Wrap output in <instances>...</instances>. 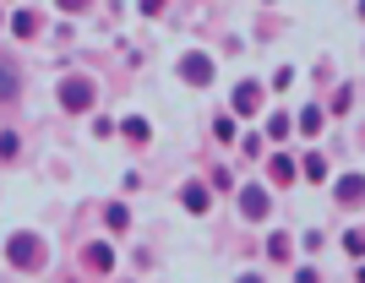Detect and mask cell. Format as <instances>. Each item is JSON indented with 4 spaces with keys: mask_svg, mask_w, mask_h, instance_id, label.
<instances>
[{
    "mask_svg": "<svg viewBox=\"0 0 365 283\" xmlns=\"http://www.w3.org/2000/svg\"><path fill=\"white\" fill-rule=\"evenodd\" d=\"M5 256H11L16 267H27V273H38V267H44V240H38V234H11V245H5Z\"/></svg>",
    "mask_w": 365,
    "mask_h": 283,
    "instance_id": "6da1fadb",
    "label": "cell"
},
{
    "mask_svg": "<svg viewBox=\"0 0 365 283\" xmlns=\"http://www.w3.org/2000/svg\"><path fill=\"white\" fill-rule=\"evenodd\" d=\"M60 104H66L71 115L93 109V82H87V76H66V82H60Z\"/></svg>",
    "mask_w": 365,
    "mask_h": 283,
    "instance_id": "7a4b0ae2",
    "label": "cell"
},
{
    "mask_svg": "<svg viewBox=\"0 0 365 283\" xmlns=\"http://www.w3.org/2000/svg\"><path fill=\"white\" fill-rule=\"evenodd\" d=\"M180 76H186V82H197V87H202V82H213V55H186V60H180Z\"/></svg>",
    "mask_w": 365,
    "mask_h": 283,
    "instance_id": "3957f363",
    "label": "cell"
},
{
    "mask_svg": "<svg viewBox=\"0 0 365 283\" xmlns=\"http://www.w3.org/2000/svg\"><path fill=\"white\" fill-rule=\"evenodd\" d=\"M256 104H262V87H256V82H240V87H234V109H240V115H251Z\"/></svg>",
    "mask_w": 365,
    "mask_h": 283,
    "instance_id": "277c9868",
    "label": "cell"
},
{
    "mask_svg": "<svg viewBox=\"0 0 365 283\" xmlns=\"http://www.w3.org/2000/svg\"><path fill=\"white\" fill-rule=\"evenodd\" d=\"M87 267L109 273V267H115V251H109V245H87Z\"/></svg>",
    "mask_w": 365,
    "mask_h": 283,
    "instance_id": "5b68a950",
    "label": "cell"
},
{
    "mask_svg": "<svg viewBox=\"0 0 365 283\" xmlns=\"http://www.w3.org/2000/svg\"><path fill=\"white\" fill-rule=\"evenodd\" d=\"M186 207H191V212H208V207H213L208 185H186Z\"/></svg>",
    "mask_w": 365,
    "mask_h": 283,
    "instance_id": "8992f818",
    "label": "cell"
},
{
    "mask_svg": "<svg viewBox=\"0 0 365 283\" xmlns=\"http://www.w3.org/2000/svg\"><path fill=\"white\" fill-rule=\"evenodd\" d=\"M240 207H245V218H262V212H267V191H245Z\"/></svg>",
    "mask_w": 365,
    "mask_h": 283,
    "instance_id": "52a82bcc",
    "label": "cell"
},
{
    "mask_svg": "<svg viewBox=\"0 0 365 283\" xmlns=\"http://www.w3.org/2000/svg\"><path fill=\"white\" fill-rule=\"evenodd\" d=\"M11 98H16V71L0 60V104H11Z\"/></svg>",
    "mask_w": 365,
    "mask_h": 283,
    "instance_id": "ba28073f",
    "label": "cell"
},
{
    "mask_svg": "<svg viewBox=\"0 0 365 283\" xmlns=\"http://www.w3.org/2000/svg\"><path fill=\"white\" fill-rule=\"evenodd\" d=\"M11 27H16V33H22V38H33V33H38V16H33V11H22V16H16V22H11Z\"/></svg>",
    "mask_w": 365,
    "mask_h": 283,
    "instance_id": "9c48e42d",
    "label": "cell"
},
{
    "mask_svg": "<svg viewBox=\"0 0 365 283\" xmlns=\"http://www.w3.org/2000/svg\"><path fill=\"white\" fill-rule=\"evenodd\" d=\"M273 180H278V185H289V180H294V163H289V158H273Z\"/></svg>",
    "mask_w": 365,
    "mask_h": 283,
    "instance_id": "30bf717a",
    "label": "cell"
},
{
    "mask_svg": "<svg viewBox=\"0 0 365 283\" xmlns=\"http://www.w3.org/2000/svg\"><path fill=\"white\" fill-rule=\"evenodd\" d=\"M120 131H126V137H131V142H147V120H137V115H131V120H126Z\"/></svg>",
    "mask_w": 365,
    "mask_h": 283,
    "instance_id": "8fae6325",
    "label": "cell"
},
{
    "mask_svg": "<svg viewBox=\"0 0 365 283\" xmlns=\"http://www.w3.org/2000/svg\"><path fill=\"white\" fill-rule=\"evenodd\" d=\"M338 196H344V202H360V174H349V180L338 185Z\"/></svg>",
    "mask_w": 365,
    "mask_h": 283,
    "instance_id": "7c38bea8",
    "label": "cell"
},
{
    "mask_svg": "<svg viewBox=\"0 0 365 283\" xmlns=\"http://www.w3.org/2000/svg\"><path fill=\"white\" fill-rule=\"evenodd\" d=\"M104 218H109V229H126V223H131V218H126V207H120V202H115V207L104 212Z\"/></svg>",
    "mask_w": 365,
    "mask_h": 283,
    "instance_id": "4fadbf2b",
    "label": "cell"
},
{
    "mask_svg": "<svg viewBox=\"0 0 365 283\" xmlns=\"http://www.w3.org/2000/svg\"><path fill=\"white\" fill-rule=\"evenodd\" d=\"M142 11H147V16H158V11H164V0H142Z\"/></svg>",
    "mask_w": 365,
    "mask_h": 283,
    "instance_id": "5bb4252c",
    "label": "cell"
},
{
    "mask_svg": "<svg viewBox=\"0 0 365 283\" xmlns=\"http://www.w3.org/2000/svg\"><path fill=\"white\" fill-rule=\"evenodd\" d=\"M60 11H87V0H60Z\"/></svg>",
    "mask_w": 365,
    "mask_h": 283,
    "instance_id": "9a60e30c",
    "label": "cell"
},
{
    "mask_svg": "<svg viewBox=\"0 0 365 283\" xmlns=\"http://www.w3.org/2000/svg\"><path fill=\"white\" fill-rule=\"evenodd\" d=\"M240 283H262V278H240Z\"/></svg>",
    "mask_w": 365,
    "mask_h": 283,
    "instance_id": "2e32d148",
    "label": "cell"
}]
</instances>
